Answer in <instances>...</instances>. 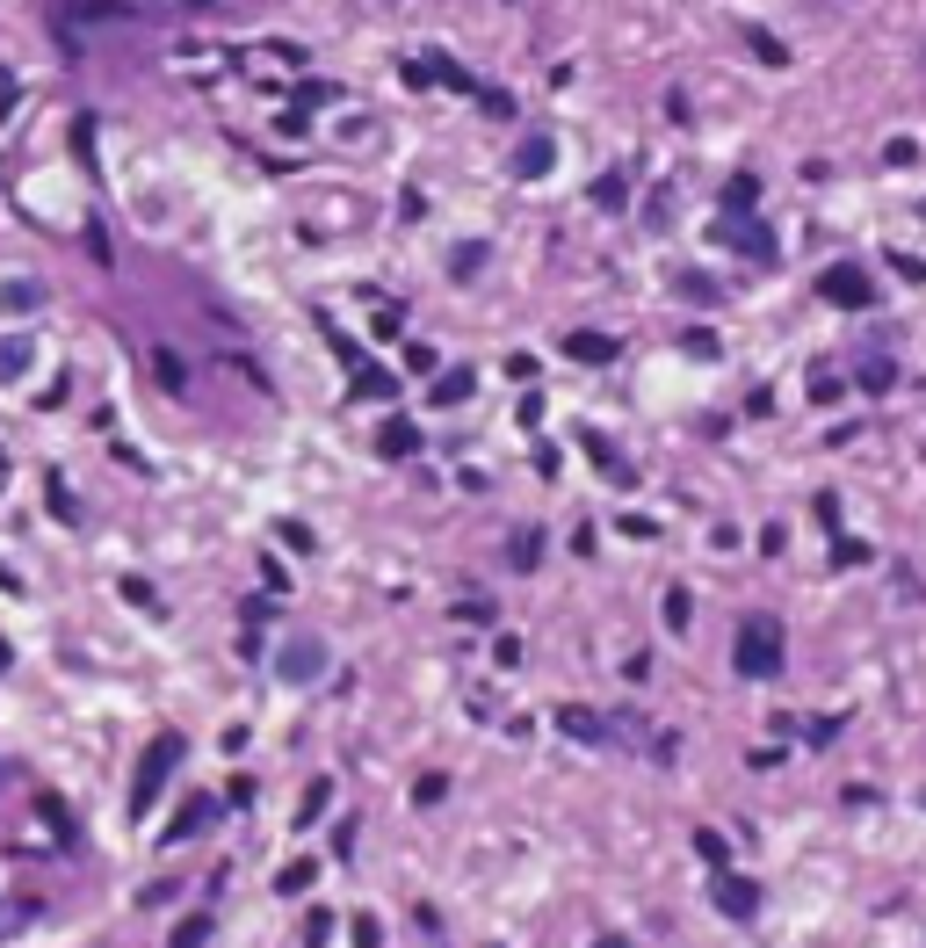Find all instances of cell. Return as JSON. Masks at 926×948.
<instances>
[{"mask_svg": "<svg viewBox=\"0 0 926 948\" xmlns=\"http://www.w3.org/2000/svg\"><path fill=\"white\" fill-rule=\"evenodd\" d=\"M731 666L746 681H767V674H782V630H767V623H746L738 630V652H731Z\"/></svg>", "mask_w": 926, "mask_h": 948, "instance_id": "6da1fadb", "label": "cell"}, {"mask_svg": "<svg viewBox=\"0 0 926 948\" xmlns=\"http://www.w3.org/2000/svg\"><path fill=\"white\" fill-rule=\"evenodd\" d=\"M174 760H181V739H174V731H167V739H152V753L138 760V782H131V804H138V811H145V804H152V797L167 789Z\"/></svg>", "mask_w": 926, "mask_h": 948, "instance_id": "7a4b0ae2", "label": "cell"}, {"mask_svg": "<svg viewBox=\"0 0 926 948\" xmlns=\"http://www.w3.org/2000/svg\"><path fill=\"white\" fill-rule=\"evenodd\" d=\"M818 297L825 304H840V312H869V304H876V283H869V275H861V268H825L818 275Z\"/></svg>", "mask_w": 926, "mask_h": 948, "instance_id": "3957f363", "label": "cell"}, {"mask_svg": "<svg viewBox=\"0 0 926 948\" xmlns=\"http://www.w3.org/2000/svg\"><path fill=\"white\" fill-rule=\"evenodd\" d=\"M709 898H717V912H724V920H753V912H760V891H753V883L738 876V869H717Z\"/></svg>", "mask_w": 926, "mask_h": 948, "instance_id": "277c9868", "label": "cell"}, {"mask_svg": "<svg viewBox=\"0 0 926 948\" xmlns=\"http://www.w3.org/2000/svg\"><path fill=\"white\" fill-rule=\"evenodd\" d=\"M724 247H738L746 261H775V239H767V225H753L746 210H731V225H724Z\"/></svg>", "mask_w": 926, "mask_h": 948, "instance_id": "5b68a950", "label": "cell"}, {"mask_svg": "<svg viewBox=\"0 0 926 948\" xmlns=\"http://www.w3.org/2000/svg\"><path fill=\"white\" fill-rule=\"evenodd\" d=\"M102 29V22H138V8H123V0H73V8H66V37H73V29Z\"/></svg>", "mask_w": 926, "mask_h": 948, "instance_id": "8992f818", "label": "cell"}, {"mask_svg": "<svg viewBox=\"0 0 926 948\" xmlns=\"http://www.w3.org/2000/svg\"><path fill=\"white\" fill-rule=\"evenodd\" d=\"M406 80H413V87H427V80H442V87H471V73H463L456 58H442V51H435V58H413Z\"/></svg>", "mask_w": 926, "mask_h": 948, "instance_id": "52a82bcc", "label": "cell"}, {"mask_svg": "<svg viewBox=\"0 0 926 948\" xmlns=\"http://www.w3.org/2000/svg\"><path fill=\"white\" fill-rule=\"evenodd\" d=\"M550 160H558V145H550V138H521L514 174H521V181H543V174H550Z\"/></svg>", "mask_w": 926, "mask_h": 948, "instance_id": "ba28073f", "label": "cell"}, {"mask_svg": "<svg viewBox=\"0 0 926 948\" xmlns=\"http://www.w3.org/2000/svg\"><path fill=\"white\" fill-rule=\"evenodd\" d=\"M210 825H218V804H210V797H189V804H181V818L167 825V840H189V833H210Z\"/></svg>", "mask_w": 926, "mask_h": 948, "instance_id": "9c48e42d", "label": "cell"}, {"mask_svg": "<svg viewBox=\"0 0 926 948\" xmlns=\"http://www.w3.org/2000/svg\"><path fill=\"white\" fill-rule=\"evenodd\" d=\"M615 348H623V341H608V333H572V341H565L572 362H615Z\"/></svg>", "mask_w": 926, "mask_h": 948, "instance_id": "30bf717a", "label": "cell"}, {"mask_svg": "<svg viewBox=\"0 0 926 948\" xmlns=\"http://www.w3.org/2000/svg\"><path fill=\"white\" fill-rule=\"evenodd\" d=\"M377 449H384V456H413V449H420L413 420H384V427H377Z\"/></svg>", "mask_w": 926, "mask_h": 948, "instance_id": "8fae6325", "label": "cell"}, {"mask_svg": "<svg viewBox=\"0 0 926 948\" xmlns=\"http://www.w3.org/2000/svg\"><path fill=\"white\" fill-rule=\"evenodd\" d=\"M319 666H326V652H319V645H290V652H283V674H290V681H312Z\"/></svg>", "mask_w": 926, "mask_h": 948, "instance_id": "7c38bea8", "label": "cell"}, {"mask_svg": "<svg viewBox=\"0 0 926 948\" xmlns=\"http://www.w3.org/2000/svg\"><path fill=\"white\" fill-rule=\"evenodd\" d=\"M507 558H514V572H536V558H543V536H536V529H514Z\"/></svg>", "mask_w": 926, "mask_h": 948, "instance_id": "4fadbf2b", "label": "cell"}, {"mask_svg": "<svg viewBox=\"0 0 926 948\" xmlns=\"http://www.w3.org/2000/svg\"><path fill=\"white\" fill-rule=\"evenodd\" d=\"M558 724L572 731V739H608V724H601L594 710H579V702H572V710H558Z\"/></svg>", "mask_w": 926, "mask_h": 948, "instance_id": "5bb4252c", "label": "cell"}, {"mask_svg": "<svg viewBox=\"0 0 926 948\" xmlns=\"http://www.w3.org/2000/svg\"><path fill=\"white\" fill-rule=\"evenodd\" d=\"M471 384H478L471 370H442V377H435V406H456V399H471Z\"/></svg>", "mask_w": 926, "mask_h": 948, "instance_id": "9a60e30c", "label": "cell"}, {"mask_svg": "<svg viewBox=\"0 0 926 948\" xmlns=\"http://www.w3.org/2000/svg\"><path fill=\"white\" fill-rule=\"evenodd\" d=\"M861 391H890V384H898V370H890V355H869V362H861Z\"/></svg>", "mask_w": 926, "mask_h": 948, "instance_id": "2e32d148", "label": "cell"}, {"mask_svg": "<svg viewBox=\"0 0 926 948\" xmlns=\"http://www.w3.org/2000/svg\"><path fill=\"white\" fill-rule=\"evenodd\" d=\"M695 854H702V862H717V869H731V847H724V833H709V825L695 833Z\"/></svg>", "mask_w": 926, "mask_h": 948, "instance_id": "e0dca14e", "label": "cell"}, {"mask_svg": "<svg viewBox=\"0 0 926 948\" xmlns=\"http://www.w3.org/2000/svg\"><path fill=\"white\" fill-rule=\"evenodd\" d=\"M355 399H391V377L384 370H355Z\"/></svg>", "mask_w": 926, "mask_h": 948, "instance_id": "ac0fdd59", "label": "cell"}, {"mask_svg": "<svg viewBox=\"0 0 926 948\" xmlns=\"http://www.w3.org/2000/svg\"><path fill=\"white\" fill-rule=\"evenodd\" d=\"M29 370V341H0V377H22Z\"/></svg>", "mask_w": 926, "mask_h": 948, "instance_id": "d6986e66", "label": "cell"}, {"mask_svg": "<svg viewBox=\"0 0 926 948\" xmlns=\"http://www.w3.org/2000/svg\"><path fill=\"white\" fill-rule=\"evenodd\" d=\"M746 44L760 51V66H782V58H789V51H782L775 37H767V29H746Z\"/></svg>", "mask_w": 926, "mask_h": 948, "instance_id": "ffe728a7", "label": "cell"}, {"mask_svg": "<svg viewBox=\"0 0 926 948\" xmlns=\"http://www.w3.org/2000/svg\"><path fill=\"white\" fill-rule=\"evenodd\" d=\"M688 616H695V601L673 587V594H666V630H688Z\"/></svg>", "mask_w": 926, "mask_h": 948, "instance_id": "44dd1931", "label": "cell"}, {"mask_svg": "<svg viewBox=\"0 0 926 948\" xmlns=\"http://www.w3.org/2000/svg\"><path fill=\"white\" fill-rule=\"evenodd\" d=\"M37 297H44L37 283H8V297H0V304H8V312H22V304H29V312H37Z\"/></svg>", "mask_w": 926, "mask_h": 948, "instance_id": "7402d4cb", "label": "cell"}, {"mask_svg": "<svg viewBox=\"0 0 926 948\" xmlns=\"http://www.w3.org/2000/svg\"><path fill=\"white\" fill-rule=\"evenodd\" d=\"M478 261H485V247H478V239H471V247H456V254H449V268H456V275H478Z\"/></svg>", "mask_w": 926, "mask_h": 948, "instance_id": "603a6c76", "label": "cell"}, {"mask_svg": "<svg viewBox=\"0 0 926 948\" xmlns=\"http://www.w3.org/2000/svg\"><path fill=\"white\" fill-rule=\"evenodd\" d=\"M753 196H760V189H753V181H746V174H738V181H731V189H724V203H731V210H753Z\"/></svg>", "mask_w": 926, "mask_h": 948, "instance_id": "cb8c5ba5", "label": "cell"}, {"mask_svg": "<svg viewBox=\"0 0 926 948\" xmlns=\"http://www.w3.org/2000/svg\"><path fill=\"white\" fill-rule=\"evenodd\" d=\"M811 391H818V406H832V391H840V377H832L825 362H818V370H811Z\"/></svg>", "mask_w": 926, "mask_h": 948, "instance_id": "d4e9b609", "label": "cell"}, {"mask_svg": "<svg viewBox=\"0 0 926 948\" xmlns=\"http://www.w3.org/2000/svg\"><path fill=\"white\" fill-rule=\"evenodd\" d=\"M312 869H319V862H290V869H283V891H304V883H312Z\"/></svg>", "mask_w": 926, "mask_h": 948, "instance_id": "484cf974", "label": "cell"}, {"mask_svg": "<svg viewBox=\"0 0 926 948\" xmlns=\"http://www.w3.org/2000/svg\"><path fill=\"white\" fill-rule=\"evenodd\" d=\"M326 934H333V912H312V920H304V941H312V948H319Z\"/></svg>", "mask_w": 926, "mask_h": 948, "instance_id": "4316f807", "label": "cell"}, {"mask_svg": "<svg viewBox=\"0 0 926 948\" xmlns=\"http://www.w3.org/2000/svg\"><path fill=\"white\" fill-rule=\"evenodd\" d=\"M203 934H210V927H203V920H189V927L174 934V948H203Z\"/></svg>", "mask_w": 926, "mask_h": 948, "instance_id": "83f0119b", "label": "cell"}, {"mask_svg": "<svg viewBox=\"0 0 926 948\" xmlns=\"http://www.w3.org/2000/svg\"><path fill=\"white\" fill-rule=\"evenodd\" d=\"M0 666H8V645H0Z\"/></svg>", "mask_w": 926, "mask_h": 948, "instance_id": "f1b7e54d", "label": "cell"}, {"mask_svg": "<svg viewBox=\"0 0 926 948\" xmlns=\"http://www.w3.org/2000/svg\"><path fill=\"white\" fill-rule=\"evenodd\" d=\"M196 8H203V0H196Z\"/></svg>", "mask_w": 926, "mask_h": 948, "instance_id": "f546056e", "label": "cell"}]
</instances>
